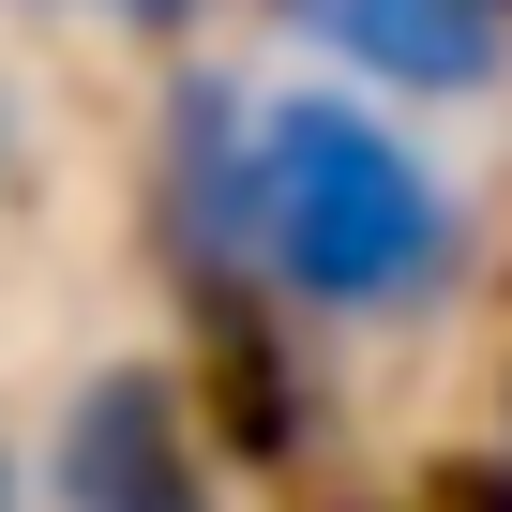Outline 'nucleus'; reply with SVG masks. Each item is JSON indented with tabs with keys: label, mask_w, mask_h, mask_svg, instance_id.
<instances>
[{
	"label": "nucleus",
	"mask_w": 512,
	"mask_h": 512,
	"mask_svg": "<svg viewBox=\"0 0 512 512\" xmlns=\"http://www.w3.org/2000/svg\"><path fill=\"white\" fill-rule=\"evenodd\" d=\"M106 16H181V0H106Z\"/></svg>",
	"instance_id": "5"
},
{
	"label": "nucleus",
	"mask_w": 512,
	"mask_h": 512,
	"mask_svg": "<svg viewBox=\"0 0 512 512\" xmlns=\"http://www.w3.org/2000/svg\"><path fill=\"white\" fill-rule=\"evenodd\" d=\"M317 46H347L392 91H482L497 76V16L512 0H287Z\"/></svg>",
	"instance_id": "3"
},
{
	"label": "nucleus",
	"mask_w": 512,
	"mask_h": 512,
	"mask_svg": "<svg viewBox=\"0 0 512 512\" xmlns=\"http://www.w3.org/2000/svg\"><path fill=\"white\" fill-rule=\"evenodd\" d=\"M61 497L76 512H211V467H196V422L166 377H91L61 407Z\"/></svg>",
	"instance_id": "2"
},
{
	"label": "nucleus",
	"mask_w": 512,
	"mask_h": 512,
	"mask_svg": "<svg viewBox=\"0 0 512 512\" xmlns=\"http://www.w3.org/2000/svg\"><path fill=\"white\" fill-rule=\"evenodd\" d=\"M196 377H211V422H226V452L287 467V437H302V392H287V347H272V317H256L226 272H196Z\"/></svg>",
	"instance_id": "4"
},
{
	"label": "nucleus",
	"mask_w": 512,
	"mask_h": 512,
	"mask_svg": "<svg viewBox=\"0 0 512 512\" xmlns=\"http://www.w3.org/2000/svg\"><path fill=\"white\" fill-rule=\"evenodd\" d=\"M256 256L317 317H407V302L452 287L467 226H452V196H437V166L407 136H377L362 106L302 91V106L256 121Z\"/></svg>",
	"instance_id": "1"
}]
</instances>
